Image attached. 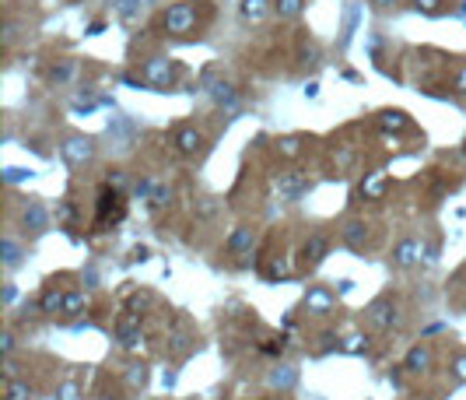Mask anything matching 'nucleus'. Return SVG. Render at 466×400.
<instances>
[{
	"mask_svg": "<svg viewBox=\"0 0 466 400\" xmlns=\"http://www.w3.org/2000/svg\"><path fill=\"white\" fill-rule=\"evenodd\" d=\"M375 127L386 130V134H403V130H410V116L403 109H378L375 112Z\"/></svg>",
	"mask_w": 466,
	"mask_h": 400,
	"instance_id": "obj_15",
	"label": "nucleus"
},
{
	"mask_svg": "<svg viewBox=\"0 0 466 400\" xmlns=\"http://www.w3.org/2000/svg\"><path fill=\"white\" fill-rule=\"evenodd\" d=\"M337 348H340L344 355H369V351H372V344H369L365 334H351V337H344Z\"/></svg>",
	"mask_w": 466,
	"mask_h": 400,
	"instance_id": "obj_24",
	"label": "nucleus"
},
{
	"mask_svg": "<svg viewBox=\"0 0 466 400\" xmlns=\"http://www.w3.org/2000/svg\"><path fill=\"white\" fill-rule=\"evenodd\" d=\"M270 383H274V387H291V383H294V369H291V365H277V369L270 372Z\"/></svg>",
	"mask_w": 466,
	"mask_h": 400,
	"instance_id": "obj_32",
	"label": "nucleus"
},
{
	"mask_svg": "<svg viewBox=\"0 0 466 400\" xmlns=\"http://www.w3.org/2000/svg\"><path fill=\"white\" fill-rule=\"evenodd\" d=\"M60 155H64V162H67L71 169H85V165H92V158H95V141L92 137L74 134V137H67V141L60 144Z\"/></svg>",
	"mask_w": 466,
	"mask_h": 400,
	"instance_id": "obj_8",
	"label": "nucleus"
},
{
	"mask_svg": "<svg viewBox=\"0 0 466 400\" xmlns=\"http://www.w3.org/2000/svg\"><path fill=\"white\" fill-rule=\"evenodd\" d=\"M277 190H280V197L298 200L305 190H309V183H305L298 172H284V176H277Z\"/></svg>",
	"mask_w": 466,
	"mask_h": 400,
	"instance_id": "obj_19",
	"label": "nucleus"
},
{
	"mask_svg": "<svg viewBox=\"0 0 466 400\" xmlns=\"http://www.w3.org/2000/svg\"><path fill=\"white\" fill-rule=\"evenodd\" d=\"M4 400H32V387H28V380H14V376H7Z\"/></svg>",
	"mask_w": 466,
	"mask_h": 400,
	"instance_id": "obj_28",
	"label": "nucleus"
},
{
	"mask_svg": "<svg viewBox=\"0 0 466 400\" xmlns=\"http://www.w3.org/2000/svg\"><path fill=\"white\" fill-rule=\"evenodd\" d=\"M133 194H137L141 200H151V194H155V183H151V180H141V183L133 187Z\"/></svg>",
	"mask_w": 466,
	"mask_h": 400,
	"instance_id": "obj_38",
	"label": "nucleus"
},
{
	"mask_svg": "<svg viewBox=\"0 0 466 400\" xmlns=\"http://www.w3.org/2000/svg\"><path fill=\"white\" fill-rule=\"evenodd\" d=\"M326 253H330V235H326L323 228L309 232V239H305L301 249H298V271H316V267L326 260Z\"/></svg>",
	"mask_w": 466,
	"mask_h": 400,
	"instance_id": "obj_5",
	"label": "nucleus"
},
{
	"mask_svg": "<svg viewBox=\"0 0 466 400\" xmlns=\"http://www.w3.org/2000/svg\"><path fill=\"white\" fill-rule=\"evenodd\" d=\"M56 400H81V387H78V380H67V383L56 390Z\"/></svg>",
	"mask_w": 466,
	"mask_h": 400,
	"instance_id": "obj_33",
	"label": "nucleus"
},
{
	"mask_svg": "<svg viewBox=\"0 0 466 400\" xmlns=\"http://www.w3.org/2000/svg\"><path fill=\"white\" fill-rule=\"evenodd\" d=\"M453 92H456V95H466V67H456V74H453Z\"/></svg>",
	"mask_w": 466,
	"mask_h": 400,
	"instance_id": "obj_36",
	"label": "nucleus"
},
{
	"mask_svg": "<svg viewBox=\"0 0 466 400\" xmlns=\"http://www.w3.org/2000/svg\"><path fill=\"white\" fill-rule=\"evenodd\" d=\"M369 221L365 218H347L344 225H340V242L347 246V249H354V253H365V246H369Z\"/></svg>",
	"mask_w": 466,
	"mask_h": 400,
	"instance_id": "obj_13",
	"label": "nucleus"
},
{
	"mask_svg": "<svg viewBox=\"0 0 466 400\" xmlns=\"http://www.w3.org/2000/svg\"><path fill=\"white\" fill-rule=\"evenodd\" d=\"M200 28V7L193 0H179L162 11V32L172 39H189Z\"/></svg>",
	"mask_w": 466,
	"mask_h": 400,
	"instance_id": "obj_1",
	"label": "nucleus"
},
{
	"mask_svg": "<svg viewBox=\"0 0 466 400\" xmlns=\"http://www.w3.org/2000/svg\"><path fill=\"white\" fill-rule=\"evenodd\" d=\"M369 4H372V11H378V14H382V11H389V7H396L400 0H369Z\"/></svg>",
	"mask_w": 466,
	"mask_h": 400,
	"instance_id": "obj_44",
	"label": "nucleus"
},
{
	"mask_svg": "<svg viewBox=\"0 0 466 400\" xmlns=\"http://www.w3.org/2000/svg\"><path fill=\"white\" fill-rule=\"evenodd\" d=\"M301 11H305V0H274V14L280 21H294L301 18Z\"/></svg>",
	"mask_w": 466,
	"mask_h": 400,
	"instance_id": "obj_25",
	"label": "nucleus"
},
{
	"mask_svg": "<svg viewBox=\"0 0 466 400\" xmlns=\"http://www.w3.org/2000/svg\"><path fill=\"white\" fill-rule=\"evenodd\" d=\"M85 292H81V288H71V292H67V299H64V312H60V316H67V319H74V316H81V312H85Z\"/></svg>",
	"mask_w": 466,
	"mask_h": 400,
	"instance_id": "obj_27",
	"label": "nucleus"
},
{
	"mask_svg": "<svg viewBox=\"0 0 466 400\" xmlns=\"http://www.w3.org/2000/svg\"><path fill=\"white\" fill-rule=\"evenodd\" d=\"M179 78H183V67H179L176 60H169V57H148V60L141 64V81H144L148 88H155V92L176 88Z\"/></svg>",
	"mask_w": 466,
	"mask_h": 400,
	"instance_id": "obj_2",
	"label": "nucleus"
},
{
	"mask_svg": "<svg viewBox=\"0 0 466 400\" xmlns=\"http://www.w3.org/2000/svg\"><path fill=\"white\" fill-rule=\"evenodd\" d=\"M116 341L123 351H141L144 344V330H141V312L126 309L119 319H116Z\"/></svg>",
	"mask_w": 466,
	"mask_h": 400,
	"instance_id": "obj_7",
	"label": "nucleus"
},
{
	"mask_svg": "<svg viewBox=\"0 0 466 400\" xmlns=\"http://www.w3.org/2000/svg\"><path fill=\"white\" fill-rule=\"evenodd\" d=\"M123 218H126V197H123V190H112L105 183L98 190V197H95V232H105V228L119 225Z\"/></svg>",
	"mask_w": 466,
	"mask_h": 400,
	"instance_id": "obj_3",
	"label": "nucleus"
},
{
	"mask_svg": "<svg viewBox=\"0 0 466 400\" xmlns=\"http://www.w3.org/2000/svg\"><path fill=\"white\" fill-rule=\"evenodd\" d=\"M207 92H210V99L217 102L221 109H232V105L239 102V92H235L232 85H225V81H217V85H210Z\"/></svg>",
	"mask_w": 466,
	"mask_h": 400,
	"instance_id": "obj_23",
	"label": "nucleus"
},
{
	"mask_svg": "<svg viewBox=\"0 0 466 400\" xmlns=\"http://www.w3.org/2000/svg\"><path fill=\"white\" fill-rule=\"evenodd\" d=\"M56 221H74V204H60L56 207Z\"/></svg>",
	"mask_w": 466,
	"mask_h": 400,
	"instance_id": "obj_43",
	"label": "nucleus"
},
{
	"mask_svg": "<svg viewBox=\"0 0 466 400\" xmlns=\"http://www.w3.org/2000/svg\"><path fill=\"white\" fill-rule=\"evenodd\" d=\"M449 376H453L456 383H466V351H456V355L449 358Z\"/></svg>",
	"mask_w": 466,
	"mask_h": 400,
	"instance_id": "obj_31",
	"label": "nucleus"
},
{
	"mask_svg": "<svg viewBox=\"0 0 466 400\" xmlns=\"http://www.w3.org/2000/svg\"><path fill=\"white\" fill-rule=\"evenodd\" d=\"M449 4H453V0H410V7H414L417 14H424V18H438V14H446Z\"/></svg>",
	"mask_w": 466,
	"mask_h": 400,
	"instance_id": "obj_26",
	"label": "nucleus"
},
{
	"mask_svg": "<svg viewBox=\"0 0 466 400\" xmlns=\"http://www.w3.org/2000/svg\"><path fill=\"white\" fill-rule=\"evenodd\" d=\"M169 200H172V190H169V187H158V190L151 194V207H155V211H162Z\"/></svg>",
	"mask_w": 466,
	"mask_h": 400,
	"instance_id": "obj_35",
	"label": "nucleus"
},
{
	"mask_svg": "<svg viewBox=\"0 0 466 400\" xmlns=\"http://www.w3.org/2000/svg\"><path fill=\"white\" fill-rule=\"evenodd\" d=\"M301 64H319V49L316 46H301Z\"/></svg>",
	"mask_w": 466,
	"mask_h": 400,
	"instance_id": "obj_41",
	"label": "nucleus"
},
{
	"mask_svg": "<svg viewBox=\"0 0 466 400\" xmlns=\"http://www.w3.org/2000/svg\"><path fill=\"white\" fill-rule=\"evenodd\" d=\"M263 274H267L270 281H277V278H287V274H291V267H287L284 260H274V264H267V267H263Z\"/></svg>",
	"mask_w": 466,
	"mask_h": 400,
	"instance_id": "obj_34",
	"label": "nucleus"
},
{
	"mask_svg": "<svg viewBox=\"0 0 466 400\" xmlns=\"http://www.w3.org/2000/svg\"><path fill=\"white\" fill-rule=\"evenodd\" d=\"M0 257H4V267H7V271H14V267L21 264L25 249H21V242H18L14 235H4V239H0Z\"/></svg>",
	"mask_w": 466,
	"mask_h": 400,
	"instance_id": "obj_20",
	"label": "nucleus"
},
{
	"mask_svg": "<svg viewBox=\"0 0 466 400\" xmlns=\"http://www.w3.org/2000/svg\"><path fill=\"white\" fill-rule=\"evenodd\" d=\"M21 232H28V235L49 232V211H46L42 200H25L21 204Z\"/></svg>",
	"mask_w": 466,
	"mask_h": 400,
	"instance_id": "obj_11",
	"label": "nucleus"
},
{
	"mask_svg": "<svg viewBox=\"0 0 466 400\" xmlns=\"http://www.w3.org/2000/svg\"><path fill=\"white\" fill-rule=\"evenodd\" d=\"M463 151H466V144H463Z\"/></svg>",
	"mask_w": 466,
	"mask_h": 400,
	"instance_id": "obj_45",
	"label": "nucleus"
},
{
	"mask_svg": "<svg viewBox=\"0 0 466 400\" xmlns=\"http://www.w3.org/2000/svg\"><path fill=\"white\" fill-rule=\"evenodd\" d=\"M274 151H277L280 158H298V155L305 151V141H301L298 134H287V137H277V141H274Z\"/></svg>",
	"mask_w": 466,
	"mask_h": 400,
	"instance_id": "obj_22",
	"label": "nucleus"
},
{
	"mask_svg": "<svg viewBox=\"0 0 466 400\" xmlns=\"http://www.w3.org/2000/svg\"><path fill=\"white\" fill-rule=\"evenodd\" d=\"M141 11H144V0H116V14L123 21H133Z\"/></svg>",
	"mask_w": 466,
	"mask_h": 400,
	"instance_id": "obj_30",
	"label": "nucleus"
},
{
	"mask_svg": "<svg viewBox=\"0 0 466 400\" xmlns=\"http://www.w3.org/2000/svg\"><path fill=\"white\" fill-rule=\"evenodd\" d=\"M253 246H256V228L253 225H235L225 239L228 257H253Z\"/></svg>",
	"mask_w": 466,
	"mask_h": 400,
	"instance_id": "obj_12",
	"label": "nucleus"
},
{
	"mask_svg": "<svg viewBox=\"0 0 466 400\" xmlns=\"http://www.w3.org/2000/svg\"><path fill=\"white\" fill-rule=\"evenodd\" d=\"M431 362H435V351H431V344H428V341H421V344H414V348L407 351L403 369H407V372H414V376H421V372H428V369H431Z\"/></svg>",
	"mask_w": 466,
	"mask_h": 400,
	"instance_id": "obj_14",
	"label": "nucleus"
},
{
	"mask_svg": "<svg viewBox=\"0 0 466 400\" xmlns=\"http://www.w3.org/2000/svg\"><path fill=\"white\" fill-rule=\"evenodd\" d=\"M64 299H67V292L64 288H56V285H46L42 292H39V312H46V316H56V312H64Z\"/></svg>",
	"mask_w": 466,
	"mask_h": 400,
	"instance_id": "obj_17",
	"label": "nucleus"
},
{
	"mask_svg": "<svg viewBox=\"0 0 466 400\" xmlns=\"http://www.w3.org/2000/svg\"><path fill=\"white\" fill-rule=\"evenodd\" d=\"M270 11H274V4H270V0H242V7H239V14H242L246 21H253V25H256V21H263Z\"/></svg>",
	"mask_w": 466,
	"mask_h": 400,
	"instance_id": "obj_21",
	"label": "nucleus"
},
{
	"mask_svg": "<svg viewBox=\"0 0 466 400\" xmlns=\"http://www.w3.org/2000/svg\"><path fill=\"white\" fill-rule=\"evenodd\" d=\"M386 187H389V176H386L382 169H375V172H369V176L362 180L358 197H362V200H382V197H386Z\"/></svg>",
	"mask_w": 466,
	"mask_h": 400,
	"instance_id": "obj_16",
	"label": "nucleus"
},
{
	"mask_svg": "<svg viewBox=\"0 0 466 400\" xmlns=\"http://www.w3.org/2000/svg\"><path fill=\"white\" fill-rule=\"evenodd\" d=\"M169 141H172V148H176L183 158H196V155H203V151H207V134H203L200 127H189V123L172 127Z\"/></svg>",
	"mask_w": 466,
	"mask_h": 400,
	"instance_id": "obj_4",
	"label": "nucleus"
},
{
	"mask_svg": "<svg viewBox=\"0 0 466 400\" xmlns=\"http://www.w3.org/2000/svg\"><path fill=\"white\" fill-rule=\"evenodd\" d=\"M105 183H109V187H112V190H119V187H123V183H126V176H123V169H112V172H109V180H105Z\"/></svg>",
	"mask_w": 466,
	"mask_h": 400,
	"instance_id": "obj_42",
	"label": "nucleus"
},
{
	"mask_svg": "<svg viewBox=\"0 0 466 400\" xmlns=\"http://www.w3.org/2000/svg\"><path fill=\"white\" fill-rule=\"evenodd\" d=\"M28 176H32V172H28V169H18V165H11V169L4 172L7 183H21V180H28Z\"/></svg>",
	"mask_w": 466,
	"mask_h": 400,
	"instance_id": "obj_37",
	"label": "nucleus"
},
{
	"mask_svg": "<svg viewBox=\"0 0 466 400\" xmlns=\"http://www.w3.org/2000/svg\"><path fill=\"white\" fill-rule=\"evenodd\" d=\"M123 380H126V387L130 390H144L148 387V365H126V372H123Z\"/></svg>",
	"mask_w": 466,
	"mask_h": 400,
	"instance_id": "obj_29",
	"label": "nucleus"
},
{
	"mask_svg": "<svg viewBox=\"0 0 466 400\" xmlns=\"http://www.w3.org/2000/svg\"><path fill=\"white\" fill-rule=\"evenodd\" d=\"M365 319L372 323L375 330H382V334H389L393 327H400V309H396V302L389 299V295H378V299L365 309Z\"/></svg>",
	"mask_w": 466,
	"mask_h": 400,
	"instance_id": "obj_10",
	"label": "nucleus"
},
{
	"mask_svg": "<svg viewBox=\"0 0 466 400\" xmlns=\"http://www.w3.org/2000/svg\"><path fill=\"white\" fill-rule=\"evenodd\" d=\"M196 211H200L203 218H210V214L217 211V204H214V197H200V200H196Z\"/></svg>",
	"mask_w": 466,
	"mask_h": 400,
	"instance_id": "obj_39",
	"label": "nucleus"
},
{
	"mask_svg": "<svg viewBox=\"0 0 466 400\" xmlns=\"http://www.w3.org/2000/svg\"><path fill=\"white\" fill-rule=\"evenodd\" d=\"M421 257H424V242L414 239V235H403V239L389 249V267H396V271H410V267L421 264Z\"/></svg>",
	"mask_w": 466,
	"mask_h": 400,
	"instance_id": "obj_6",
	"label": "nucleus"
},
{
	"mask_svg": "<svg viewBox=\"0 0 466 400\" xmlns=\"http://www.w3.org/2000/svg\"><path fill=\"white\" fill-rule=\"evenodd\" d=\"M74 78H78V60H71V57H67V60H56V64L49 67V81H53L56 88L71 85Z\"/></svg>",
	"mask_w": 466,
	"mask_h": 400,
	"instance_id": "obj_18",
	"label": "nucleus"
},
{
	"mask_svg": "<svg viewBox=\"0 0 466 400\" xmlns=\"http://www.w3.org/2000/svg\"><path fill=\"white\" fill-rule=\"evenodd\" d=\"M337 309V292L333 288H326V285H312L305 295H301V312L305 316H330Z\"/></svg>",
	"mask_w": 466,
	"mask_h": 400,
	"instance_id": "obj_9",
	"label": "nucleus"
},
{
	"mask_svg": "<svg viewBox=\"0 0 466 400\" xmlns=\"http://www.w3.org/2000/svg\"><path fill=\"white\" fill-rule=\"evenodd\" d=\"M0 351H4V358L14 355V334H11V330H4V337H0Z\"/></svg>",
	"mask_w": 466,
	"mask_h": 400,
	"instance_id": "obj_40",
	"label": "nucleus"
}]
</instances>
